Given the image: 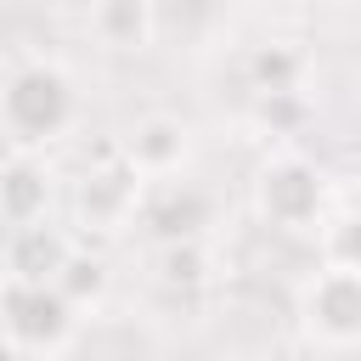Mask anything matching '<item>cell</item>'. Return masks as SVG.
<instances>
[{"mask_svg":"<svg viewBox=\"0 0 361 361\" xmlns=\"http://www.w3.org/2000/svg\"><path fill=\"white\" fill-rule=\"evenodd\" d=\"M259 214L282 231H305L322 220V175L305 158H276L259 175Z\"/></svg>","mask_w":361,"mask_h":361,"instance_id":"4","label":"cell"},{"mask_svg":"<svg viewBox=\"0 0 361 361\" xmlns=\"http://www.w3.org/2000/svg\"><path fill=\"white\" fill-rule=\"evenodd\" d=\"M186 152H192L186 124H180V118H164V113L141 118V124L130 130V141H124V164H130L141 180H169V175H180Z\"/></svg>","mask_w":361,"mask_h":361,"instance_id":"5","label":"cell"},{"mask_svg":"<svg viewBox=\"0 0 361 361\" xmlns=\"http://www.w3.org/2000/svg\"><path fill=\"white\" fill-rule=\"evenodd\" d=\"M79 299L62 282H23L6 276V338L11 355H62L79 333Z\"/></svg>","mask_w":361,"mask_h":361,"instance_id":"2","label":"cell"},{"mask_svg":"<svg viewBox=\"0 0 361 361\" xmlns=\"http://www.w3.org/2000/svg\"><path fill=\"white\" fill-rule=\"evenodd\" d=\"M152 0H96L90 11V34L107 51H141L152 39Z\"/></svg>","mask_w":361,"mask_h":361,"instance_id":"7","label":"cell"},{"mask_svg":"<svg viewBox=\"0 0 361 361\" xmlns=\"http://www.w3.org/2000/svg\"><path fill=\"white\" fill-rule=\"evenodd\" d=\"M73 248L56 226L34 220V226H11V243H6V276H23V282H62Z\"/></svg>","mask_w":361,"mask_h":361,"instance_id":"6","label":"cell"},{"mask_svg":"<svg viewBox=\"0 0 361 361\" xmlns=\"http://www.w3.org/2000/svg\"><path fill=\"white\" fill-rule=\"evenodd\" d=\"M6 220L11 226L45 220V158L39 152H11V164H6Z\"/></svg>","mask_w":361,"mask_h":361,"instance_id":"8","label":"cell"},{"mask_svg":"<svg viewBox=\"0 0 361 361\" xmlns=\"http://www.w3.org/2000/svg\"><path fill=\"white\" fill-rule=\"evenodd\" d=\"M305 333L327 350L361 344V265H327L305 282Z\"/></svg>","mask_w":361,"mask_h":361,"instance_id":"3","label":"cell"},{"mask_svg":"<svg viewBox=\"0 0 361 361\" xmlns=\"http://www.w3.org/2000/svg\"><path fill=\"white\" fill-rule=\"evenodd\" d=\"M0 118H6L11 152H45L51 141H62L79 124L73 73L62 62H51V56L11 62V79H6V96H0Z\"/></svg>","mask_w":361,"mask_h":361,"instance_id":"1","label":"cell"}]
</instances>
